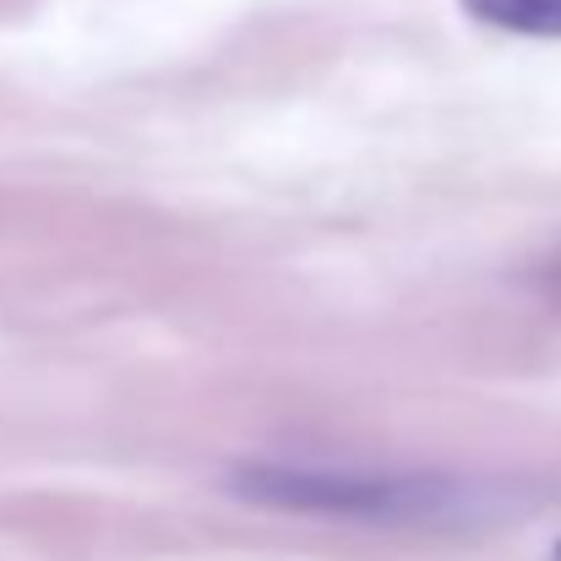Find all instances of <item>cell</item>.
<instances>
[{"mask_svg": "<svg viewBox=\"0 0 561 561\" xmlns=\"http://www.w3.org/2000/svg\"><path fill=\"white\" fill-rule=\"evenodd\" d=\"M240 491L273 507L339 513V518H442L458 496L442 480H398L355 469H245Z\"/></svg>", "mask_w": 561, "mask_h": 561, "instance_id": "6da1fadb", "label": "cell"}, {"mask_svg": "<svg viewBox=\"0 0 561 561\" xmlns=\"http://www.w3.org/2000/svg\"><path fill=\"white\" fill-rule=\"evenodd\" d=\"M480 22L529 33V38H561V0H463Z\"/></svg>", "mask_w": 561, "mask_h": 561, "instance_id": "7a4b0ae2", "label": "cell"}, {"mask_svg": "<svg viewBox=\"0 0 561 561\" xmlns=\"http://www.w3.org/2000/svg\"><path fill=\"white\" fill-rule=\"evenodd\" d=\"M551 289H557V295H561V256H557V262H551Z\"/></svg>", "mask_w": 561, "mask_h": 561, "instance_id": "3957f363", "label": "cell"}]
</instances>
